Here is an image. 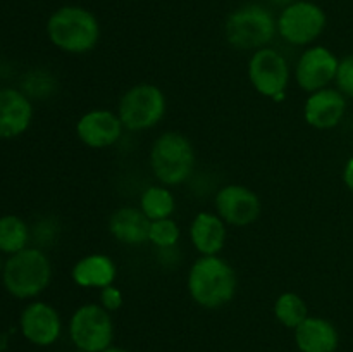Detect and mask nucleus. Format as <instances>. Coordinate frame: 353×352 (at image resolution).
I'll return each instance as SVG.
<instances>
[{
	"label": "nucleus",
	"instance_id": "cd10ccee",
	"mask_svg": "<svg viewBox=\"0 0 353 352\" xmlns=\"http://www.w3.org/2000/svg\"><path fill=\"white\" fill-rule=\"evenodd\" d=\"M102 352H128V351H124V349H119V347H112V345H110V347H107L105 351Z\"/></svg>",
	"mask_w": 353,
	"mask_h": 352
},
{
	"label": "nucleus",
	"instance_id": "a878e982",
	"mask_svg": "<svg viewBox=\"0 0 353 352\" xmlns=\"http://www.w3.org/2000/svg\"><path fill=\"white\" fill-rule=\"evenodd\" d=\"M343 183L347 185V188L353 193V157H350L347 162H345Z\"/></svg>",
	"mask_w": 353,
	"mask_h": 352
},
{
	"label": "nucleus",
	"instance_id": "c85d7f7f",
	"mask_svg": "<svg viewBox=\"0 0 353 352\" xmlns=\"http://www.w3.org/2000/svg\"><path fill=\"white\" fill-rule=\"evenodd\" d=\"M7 347V338L3 335H0V352Z\"/></svg>",
	"mask_w": 353,
	"mask_h": 352
},
{
	"label": "nucleus",
	"instance_id": "bb28decb",
	"mask_svg": "<svg viewBox=\"0 0 353 352\" xmlns=\"http://www.w3.org/2000/svg\"><path fill=\"white\" fill-rule=\"evenodd\" d=\"M272 2H276L278 6H281V9H283V7L288 6V3H292V2H295V0H272Z\"/></svg>",
	"mask_w": 353,
	"mask_h": 352
},
{
	"label": "nucleus",
	"instance_id": "7ed1b4c3",
	"mask_svg": "<svg viewBox=\"0 0 353 352\" xmlns=\"http://www.w3.org/2000/svg\"><path fill=\"white\" fill-rule=\"evenodd\" d=\"M52 282V262L43 251L26 247L3 262L2 283L16 299H34Z\"/></svg>",
	"mask_w": 353,
	"mask_h": 352
},
{
	"label": "nucleus",
	"instance_id": "1a4fd4ad",
	"mask_svg": "<svg viewBox=\"0 0 353 352\" xmlns=\"http://www.w3.org/2000/svg\"><path fill=\"white\" fill-rule=\"evenodd\" d=\"M69 337L78 351L102 352L110 347L114 323L109 311L100 304H83L72 313L69 321Z\"/></svg>",
	"mask_w": 353,
	"mask_h": 352
},
{
	"label": "nucleus",
	"instance_id": "7c9ffc66",
	"mask_svg": "<svg viewBox=\"0 0 353 352\" xmlns=\"http://www.w3.org/2000/svg\"><path fill=\"white\" fill-rule=\"evenodd\" d=\"M74 352H83V351H74Z\"/></svg>",
	"mask_w": 353,
	"mask_h": 352
},
{
	"label": "nucleus",
	"instance_id": "423d86ee",
	"mask_svg": "<svg viewBox=\"0 0 353 352\" xmlns=\"http://www.w3.org/2000/svg\"><path fill=\"white\" fill-rule=\"evenodd\" d=\"M168 100L162 88L152 83H140L123 93L117 116L124 130L147 131L157 126L165 116Z\"/></svg>",
	"mask_w": 353,
	"mask_h": 352
},
{
	"label": "nucleus",
	"instance_id": "6ab92c4d",
	"mask_svg": "<svg viewBox=\"0 0 353 352\" xmlns=\"http://www.w3.org/2000/svg\"><path fill=\"white\" fill-rule=\"evenodd\" d=\"M117 266L107 254H88L76 261L71 269V278L81 289L102 290L116 282Z\"/></svg>",
	"mask_w": 353,
	"mask_h": 352
},
{
	"label": "nucleus",
	"instance_id": "39448f33",
	"mask_svg": "<svg viewBox=\"0 0 353 352\" xmlns=\"http://www.w3.org/2000/svg\"><path fill=\"white\" fill-rule=\"evenodd\" d=\"M278 35L276 17L261 3H247L234 9L224 23L226 41L236 50L255 52L271 45Z\"/></svg>",
	"mask_w": 353,
	"mask_h": 352
},
{
	"label": "nucleus",
	"instance_id": "f8f14e48",
	"mask_svg": "<svg viewBox=\"0 0 353 352\" xmlns=\"http://www.w3.org/2000/svg\"><path fill=\"white\" fill-rule=\"evenodd\" d=\"M19 328L23 337L38 347L55 344L61 337L62 320L54 306L41 300L30 302L19 317Z\"/></svg>",
	"mask_w": 353,
	"mask_h": 352
},
{
	"label": "nucleus",
	"instance_id": "ddd939ff",
	"mask_svg": "<svg viewBox=\"0 0 353 352\" xmlns=\"http://www.w3.org/2000/svg\"><path fill=\"white\" fill-rule=\"evenodd\" d=\"M123 123L117 113L109 109H92L76 123V135L90 148H109L123 137Z\"/></svg>",
	"mask_w": 353,
	"mask_h": 352
},
{
	"label": "nucleus",
	"instance_id": "4be33fe9",
	"mask_svg": "<svg viewBox=\"0 0 353 352\" xmlns=\"http://www.w3.org/2000/svg\"><path fill=\"white\" fill-rule=\"evenodd\" d=\"M274 316L283 326L295 330L302 321L309 317V307L299 293L285 292L276 299Z\"/></svg>",
	"mask_w": 353,
	"mask_h": 352
},
{
	"label": "nucleus",
	"instance_id": "9b49d317",
	"mask_svg": "<svg viewBox=\"0 0 353 352\" xmlns=\"http://www.w3.org/2000/svg\"><path fill=\"white\" fill-rule=\"evenodd\" d=\"M216 213L231 226H248L261 217L262 202L257 192L245 185L231 183L216 193Z\"/></svg>",
	"mask_w": 353,
	"mask_h": 352
},
{
	"label": "nucleus",
	"instance_id": "dca6fc26",
	"mask_svg": "<svg viewBox=\"0 0 353 352\" xmlns=\"http://www.w3.org/2000/svg\"><path fill=\"white\" fill-rule=\"evenodd\" d=\"M228 224L217 213L202 211L190 224V240L200 255H219L226 245Z\"/></svg>",
	"mask_w": 353,
	"mask_h": 352
},
{
	"label": "nucleus",
	"instance_id": "393cba45",
	"mask_svg": "<svg viewBox=\"0 0 353 352\" xmlns=\"http://www.w3.org/2000/svg\"><path fill=\"white\" fill-rule=\"evenodd\" d=\"M124 302V295H123V290L119 286L112 285L109 286H103L100 290V306L103 307L105 311L109 313H114V311H119L123 307Z\"/></svg>",
	"mask_w": 353,
	"mask_h": 352
},
{
	"label": "nucleus",
	"instance_id": "f3484780",
	"mask_svg": "<svg viewBox=\"0 0 353 352\" xmlns=\"http://www.w3.org/2000/svg\"><path fill=\"white\" fill-rule=\"evenodd\" d=\"M150 219L141 213L140 207L124 206L114 211L109 217V233L123 245L137 247L148 242Z\"/></svg>",
	"mask_w": 353,
	"mask_h": 352
},
{
	"label": "nucleus",
	"instance_id": "5701e85b",
	"mask_svg": "<svg viewBox=\"0 0 353 352\" xmlns=\"http://www.w3.org/2000/svg\"><path fill=\"white\" fill-rule=\"evenodd\" d=\"M181 237V228L172 217L150 221L148 242L157 248H172L178 245Z\"/></svg>",
	"mask_w": 353,
	"mask_h": 352
},
{
	"label": "nucleus",
	"instance_id": "0eeeda50",
	"mask_svg": "<svg viewBox=\"0 0 353 352\" xmlns=\"http://www.w3.org/2000/svg\"><path fill=\"white\" fill-rule=\"evenodd\" d=\"M326 24V12L312 0H295L276 16L278 35L293 47H310L324 33Z\"/></svg>",
	"mask_w": 353,
	"mask_h": 352
},
{
	"label": "nucleus",
	"instance_id": "f257e3e1",
	"mask_svg": "<svg viewBox=\"0 0 353 352\" xmlns=\"http://www.w3.org/2000/svg\"><path fill=\"white\" fill-rule=\"evenodd\" d=\"M188 293L195 304L205 309H219L236 295L238 278L233 266L219 255H200L186 278Z\"/></svg>",
	"mask_w": 353,
	"mask_h": 352
},
{
	"label": "nucleus",
	"instance_id": "4468645a",
	"mask_svg": "<svg viewBox=\"0 0 353 352\" xmlns=\"http://www.w3.org/2000/svg\"><path fill=\"white\" fill-rule=\"evenodd\" d=\"M347 97L338 88H323L310 93L303 104V119L316 130H333L343 121Z\"/></svg>",
	"mask_w": 353,
	"mask_h": 352
},
{
	"label": "nucleus",
	"instance_id": "a211bd4d",
	"mask_svg": "<svg viewBox=\"0 0 353 352\" xmlns=\"http://www.w3.org/2000/svg\"><path fill=\"white\" fill-rule=\"evenodd\" d=\"M293 331L300 352H334L340 344L336 326L319 316H309Z\"/></svg>",
	"mask_w": 353,
	"mask_h": 352
},
{
	"label": "nucleus",
	"instance_id": "6e6552de",
	"mask_svg": "<svg viewBox=\"0 0 353 352\" xmlns=\"http://www.w3.org/2000/svg\"><path fill=\"white\" fill-rule=\"evenodd\" d=\"M248 79L257 93L262 97L281 102L286 97L290 85V64L285 55L271 45L252 52L247 68Z\"/></svg>",
	"mask_w": 353,
	"mask_h": 352
},
{
	"label": "nucleus",
	"instance_id": "b1692460",
	"mask_svg": "<svg viewBox=\"0 0 353 352\" xmlns=\"http://www.w3.org/2000/svg\"><path fill=\"white\" fill-rule=\"evenodd\" d=\"M336 88L347 99H353V54L345 55L340 61L336 72Z\"/></svg>",
	"mask_w": 353,
	"mask_h": 352
},
{
	"label": "nucleus",
	"instance_id": "aec40b11",
	"mask_svg": "<svg viewBox=\"0 0 353 352\" xmlns=\"http://www.w3.org/2000/svg\"><path fill=\"white\" fill-rule=\"evenodd\" d=\"M140 209L150 221L171 217L176 211V197L165 185H152L140 195Z\"/></svg>",
	"mask_w": 353,
	"mask_h": 352
},
{
	"label": "nucleus",
	"instance_id": "20e7f679",
	"mask_svg": "<svg viewBox=\"0 0 353 352\" xmlns=\"http://www.w3.org/2000/svg\"><path fill=\"white\" fill-rule=\"evenodd\" d=\"M148 161L161 185H181L188 182L195 169V148L183 133L164 131L152 144Z\"/></svg>",
	"mask_w": 353,
	"mask_h": 352
},
{
	"label": "nucleus",
	"instance_id": "412c9836",
	"mask_svg": "<svg viewBox=\"0 0 353 352\" xmlns=\"http://www.w3.org/2000/svg\"><path fill=\"white\" fill-rule=\"evenodd\" d=\"M30 242V228L23 217L16 214L0 216V252L2 254H16L28 247Z\"/></svg>",
	"mask_w": 353,
	"mask_h": 352
},
{
	"label": "nucleus",
	"instance_id": "c756f323",
	"mask_svg": "<svg viewBox=\"0 0 353 352\" xmlns=\"http://www.w3.org/2000/svg\"><path fill=\"white\" fill-rule=\"evenodd\" d=\"M2 269H3V261H2V252H0V276H2Z\"/></svg>",
	"mask_w": 353,
	"mask_h": 352
},
{
	"label": "nucleus",
	"instance_id": "2eb2a0df",
	"mask_svg": "<svg viewBox=\"0 0 353 352\" xmlns=\"http://www.w3.org/2000/svg\"><path fill=\"white\" fill-rule=\"evenodd\" d=\"M33 104L16 88L0 90V138L10 140L28 131L33 121Z\"/></svg>",
	"mask_w": 353,
	"mask_h": 352
},
{
	"label": "nucleus",
	"instance_id": "9d476101",
	"mask_svg": "<svg viewBox=\"0 0 353 352\" xmlns=\"http://www.w3.org/2000/svg\"><path fill=\"white\" fill-rule=\"evenodd\" d=\"M340 59L324 45H310L299 57L295 66L296 85L307 93L327 88L336 79Z\"/></svg>",
	"mask_w": 353,
	"mask_h": 352
},
{
	"label": "nucleus",
	"instance_id": "f03ea898",
	"mask_svg": "<svg viewBox=\"0 0 353 352\" xmlns=\"http://www.w3.org/2000/svg\"><path fill=\"white\" fill-rule=\"evenodd\" d=\"M45 30L50 43L65 54H88L100 41V23L97 16L76 3L55 9L48 16Z\"/></svg>",
	"mask_w": 353,
	"mask_h": 352
}]
</instances>
